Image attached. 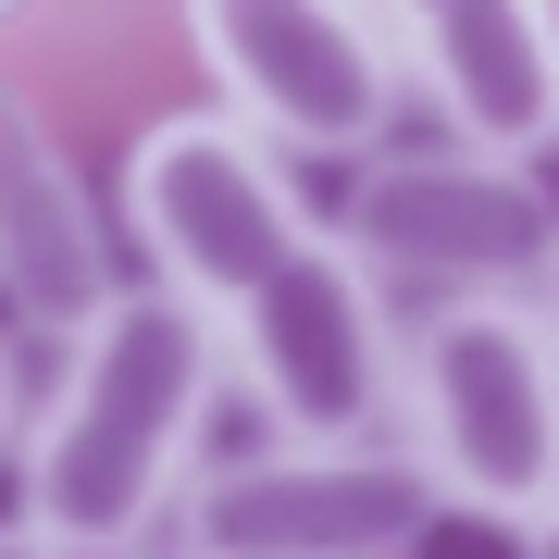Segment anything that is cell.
<instances>
[{"label": "cell", "instance_id": "obj_1", "mask_svg": "<svg viewBox=\"0 0 559 559\" xmlns=\"http://www.w3.org/2000/svg\"><path fill=\"white\" fill-rule=\"evenodd\" d=\"M224 399V336L175 286H124V299L62 348L50 399L25 411V510L62 559H138L175 535L200 436Z\"/></svg>", "mask_w": 559, "mask_h": 559}, {"label": "cell", "instance_id": "obj_2", "mask_svg": "<svg viewBox=\"0 0 559 559\" xmlns=\"http://www.w3.org/2000/svg\"><path fill=\"white\" fill-rule=\"evenodd\" d=\"M399 423L436 473L448 522H547L559 510V323L535 299H436L399 336Z\"/></svg>", "mask_w": 559, "mask_h": 559}, {"label": "cell", "instance_id": "obj_3", "mask_svg": "<svg viewBox=\"0 0 559 559\" xmlns=\"http://www.w3.org/2000/svg\"><path fill=\"white\" fill-rule=\"evenodd\" d=\"M336 249L373 286H436V299H522L559 261V212L522 162L485 150H373L348 162V200L323 212Z\"/></svg>", "mask_w": 559, "mask_h": 559}, {"label": "cell", "instance_id": "obj_4", "mask_svg": "<svg viewBox=\"0 0 559 559\" xmlns=\"http://www.w3.org/2000/svg\"><path fill=\"white\" fill-rule=\"evenodd\" d=\"M124 224H138V249H150V286H175L200 323H224L261 274H286V261L323 237L299 175H286L237 112L150 124L138 162H124Z\"/></svg>", "mask_w": 559, "mask_h": 559}, {"label": "cell", "instance_id": "obj_5", "mask_svg": "<svg viewBox=\"0 0 559 559\" xmlns=\"http://www.w3.org/2000/svg\"><path fill=\"white\" fill-rule=\"evenodd\" d=\"M187 38L274 162H373L399 124V50L360 0H187Z\"/></svg>", "mask_w": 559, "mask_h": 559}, {"label": "cell", "instance_id": "obj_6", "mask_svg": "<svg viewBox=\"0 0 559 559\" xmlns=\"http://www.w3.org/2000/svg\"><path fill=\"white\" fill-rule=\"evenodd\" d=\"M212 336H224V373L249 385V411L286 448H360L399 411V323H385V286L336 249V224L286 274H261Z\"/></svg>", "mask_w": 559, "mask_h": 559}, {"label": "cell", "instance_id": "obj_7", "mask_svg": "<svg viewBox=\"0 0 559 559\" xmlns=\"http://www.w3.org/2000/svg\"><path fill=\"white\" fill-rule=\"evenodd\" d=\"M448 522L436 473L411 448L360 436V448H286L261 436L249 460H212L175 510L187 559H423V535Z\"/></svg>", "mask_w": 559, "mask_h": 559}, {"label": "cell", "instance_id": "obj_8", "mask_svg": "<svg viewBox=\"0 0 559 559\" xmlns=\"http://www.w3.org/2000/svg\"><path fill=\"white\" fill-rule=\"evenodd\" d=\"M399 50V75H423V100L460 124V150L485 162H535L559 150V13L547 0H360Z\"/></svg>", "mask_w": 559, "mask_h": 559}, {"label": "cell", "instance_id": "obj_9", "mask_svg": "<svg viewBox=\"0 0 559 559\" xmlns=\"http://www.w3.org/2000/svg\"><path fill=\"white\" fill-rule=\"evenodd\" d=\"M112 299H124V274H112V224H100V200H87L75 162L50 150V124L0 87V311L75 348Z\"/></svg>", "mask_w": 559, "mask_h": 559}, {"label": "cell", "instance_id": "obj_10", "mask_svg": "<svg viewBox=\"0 0 559 559\" xmlns=\"http://www.w3.org/2000/svg\"><path fill=\"white\" fill-rule=\"evenodd\" d=\"M25 436V360H13V336H0V448Z\"/></svg>", "mask_w": 559, "mask_h": 559}, {"label": "cell", "instance_id": "obj_11", "mask_svg": "<svg viewBox=\"0 0 559 559\" xmlns=\"http://www.w3.org/2000/svg\"><path fill=\"white\" fill-rule=\"evenodd\" d=\"M0 559H62V547L38 535V522H0Z\"/></svg>", "mask_w": 559, "mask_h": 559}, {"label": "cell", "instance_id": "obj_12", "mask_svg": "<svg viewBox=\"0 0 559 559\" xmlns=\"http://www.w3.org/2000/svg\"><path fill=\"white\" fill-rule=\"evenodd\" d=\"M522 559H559V510H547V522H522Z\"/></svg>", "mask_w": 559, "mask_h": 559}, {"label": "cell", "instance_id": "obj_13", "mask_svg": "<svg viewBox=\"0 0 559 559\" xmlns=\"http://www.w3.org/2000/svg\"><path fill=\"white\" fill-rule=\"evenodd\" d=\"M547 323H559V261H547Z\"/></svg>", "mask_w": 559, "mask_h": 559}, {"label": "cell", "instance_id": "obj_14", "mask_svg": "<svg viewBox=\"0 0 559 559\" xmlns=\"http://www.w3.org/2000/svg\"><path fill=\"white\" fill-rule=\"evenodd\" d=\"M138 559H187V547H175V535H162V547H138Z\"/></svg>", "mask_w": 559, "mask_h": 559}, {"label": "cell", "instance_id": "obj_15", "mask_svg": "<svg viewBox=\"0 0 559 559\" xmlns=\"http://www.w3.org/2000/svg\"><path fill=\"white\" fill-rule=\"evenodd\" d=\"M0 13H13V0H0Z\"/></svg>", "mask_w": 559, "mask_h": 559}]
</instances>
